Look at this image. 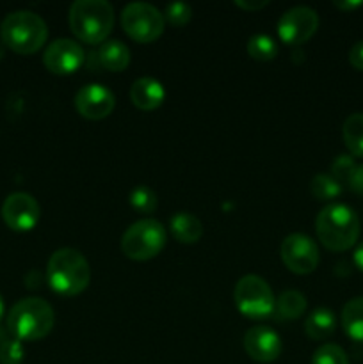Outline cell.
Returning a JSON list of instances; mask_svg holds the SVG:
<instances>
[{
  "mask_svg": "<svg viewBox=\"0 0 363 364\" xmlns=\"http://www.w3.org/2000/svg\"><path fill=\"white\" fill-rule=\"evenodd\" d=\"M46 281L56 294L75 297L88 288L91 281V267L77 249H57L46 263Z\"/></svg>",
  "mask_w": 363,
  "mask_h": 364,
  "instance_id": "cell-2",
  "label": "cell"
},
{
  "mask_svg": "<svg viewBox=\"0 0 363 364\" xmlns=\"http://www.w3.org/2000/svg\"><path fill=\"white\" fill-rule=\"evenodd\" d=\"M2 43L21 55L36 53L48 39V27L39 14L32 11H13L0 25Z\"/></svg>",
  "mask_w": 363,
  "mask_h": 364,
  "instance_id": "cell-5",
  "label": "cell"
},
{
  "mask_svg": "<svg viewBox=\"0 0 363 364\" xmlns=\"http://www.w3.org/2000/svg\"><path fill=\"white\" fill-rule=\"evenodd\" d=\"M121 27L137 43H153L166 27L164 13L149 2H130L121 11Z\"/></svg>",
  "mask_w": 363,
  "mask_h": 364,
  "instance_id": "cell-8",
  "label": "cell"
},
{
  "mask_svg": "<svg viewBox=\"0 0 363 364\" xmlns=\"http://www.w3.org/2000/svg\"><path fill=\"white\" fill-rule=\"evenodd\" d=\"M130 205L132 208L137 210L141 213H153L157 210V194L146 185H137L134 191L130 192Z\"/></svg>",
  "mask_w": 363,
  "mask_h": 364,
  "instance_id": "cell-24",
  "label": "cell"
},
{
  "mask_svg": "<svg viewBox=\"0 0 363 364\" xmlns=\"http://www.w3.org/2000/svg\"><path fill=\"white\" fill-rule=\"evenodd\" d=\"M335 6L342 11H352V9H356V7H362L363 2L362 0H337V2H335Z\"/></svg>",
  "mask_w": 363,
  "mask_h": 364,
  "instance_id": "cell-32",
  "label": "cell"
},
{
  "mask_svg": "<svg viewBox=\"0 0 363 364\" xmlns=\"http://www.w3.org/2000/svg\"><path fill=\"white\" fill-rule=\"evenodd\" d=\"M342 137L349 149V155L363 159V112H354L344 121Z\"/></svg>",
  "mask_w": 363,
  "mask_h": 364,
  "instance_id": "cell-21",
  "label": "cell"
},
{
  "mask_svg": "<svg viewBox=\"0 0 363 364\" xmlns=\"http://www.w3.org/2000/svg\"><path fill=\"white\" fill-rule=\"evenodd\" d=\"M169 231L182 244H196L203 235V224L194 213L177 212L169 219Z\"/></svg>",
  "mask_w": 363,
  "mask_h": 364,
  "instance_id": "cell-17",
  "label": "cell"
},
{
  "mask_svg": "<svg viewBox=\"0 0 363 364\" xmlns=\"http://www.w3.org/2000/svg\"><path fill=\"white\" fill-rule=\"evenodd\" d=\"M166 228L160 220L146 217L127 228L121 237V251L134 262H146L159 255L166 245Z\"/></svg>",
  "mask_w": 363,
  "mask_h": 364,
  "instance_id": "cell-6",
  "label": "cell"
},
{
  "mask_svg": "<svg viewBox=\"0 0 363 364\" xmlns=\"http://www.w3.org/2000/svg\"><path fill=\"white\" fill-rule=\"evenodd\" d=\"M310 364H349V358L342 347L335 343H324L313 352Z\"/></svg>",
  "mask_w": 363,
  "mask_h": 364,
  "instance_id": "cell-25",
  "label": "cell"
},
{
  "mask_svg": "<svg viewBox=\"0 0 363 364\" xmlns=\"http://www.w3.org/2000/svg\"><path fill=\"white\" fill-rule=\"evenodd\" d=\"M68 23L82 43L102 45L112 32L114 7L107 0H75L70 6Z\"/></svg>",
  "mask_w": 363,
  "mask_h": 364,
  "instance_id": "cell-3",
  "label": "cell"
},
{
  "mask_svg": "<svg viewBox=\"0 0 363 364\" xmlns=\"http://www.w3.org/2000/svg\"><path fill=\"white\" fill-rule=\"evenodd\" d=\"M4 309H6V306H4V299H2V295H0V318L4 316Z\"/></svg>",
  "mask_w": 363,
  "mask_h": 364,
  "instance_id": "cell-34",
  "label": "cell"
},
{
  "mask_svg": "<svg viewBox=\"0 0 363 364\" xmlns=\"http://www.w3.org/2000/svg\"><path fill=\"white\" fill-rule=\"evenodd\" d=\"M319 28V14L310 6H294L278 20V34L287 45H302Z\"/></svg>",
  "mask_w": 363,
  "mask_h": 364,
  "instance_id": "cell-10",
  "label": "cell"
},
{
  "mask_svg": "<svg viewBox=\"0 0 363 364\" xmlns=\"http://www.w3.org/2000/svg\"><path fill=\"white\" fill-rule=\"evenodd\" d=\"M98 63L103 70L109 71H123L125 68L130 64V50L120 39H107L100 45L98 52Z\"/></svg>",
  "mask_w": 363,
  "mask_h": 364,
  "instance_id": "cell-16",
  "label": "cell"
},
{
  "mask_svg": "<svg viewBox=\"0 0 363 364\" xmlns=\"http://www.w3.org/2000/svg\"><path fill=\"white\" fill-rule=\"evenodd\" d=\"M244 348L249 358L256 363H273L283 350L280 334L267 326L251 327L244 334Z\"/></svg>",
  "mask_w": 363,
  "mask_h": 364,
  "instance_id": "cell-14",
  "label": "cell"
},
{
  "mask_svg": "<svg viewBox=\"0 0 363 364\" xmlns=\"http://www.w3.org/2000/svg\"><path fill=\"white\" fill-rule=\"evenodd\" d=\"M354 169H356L354 156L349 155V153H342V155H338L337 159L333 160V164H331L330 174L335 178V180L340 181V183H347Z\"/></svg>",
  "mask_w": 363,
  "mask_h": 364,
  "instance_id": "cell-27",
  "label": "cell"
},
{
  "mask_svg": "<svg viewBox=\"0 0 363 364\" xmlns=\"http://www.w3.org/2000/svg\"><path fill=\"white\" fill-rule=\"evenodd\" d=\"M306 297L298 290H285L280 297L276 299L274 313L276 320H295L302 316L306 311Z\"/></svg>",
  "mask_w": 363,
  "mask_h": 364,
  "instance_id": "cell-20",
  "label": "cell"
},
{
  "mask_svg": "<svg viewBox=\"0 0 363 364\" xmlns=\"http://www.w3.org/2000/svg\"><path fill=\"white\" fill-rule=\"evenodd\" d=\"M352 259H354V265L358 267L363 272V242L354 249V255H352Z\"/></svg>",
  "mask_w": 363,
  "mask_h": 364,
  "instance_id": "cell-33",
  "label": "cell"
},
{
  "mask_svg": "<svg viewBox=\"0 0 363 364\" xmlns=\"http://www.w3.org/2000/svg\"><path fill=\"white\" fill-rule=\"evenodd\" d=\"M337 329V316L330 308H315L305 320L306 336L315 341L330 338Z\"/></svg>",
  "mask_w": 363,
  "mask_h": 364,
  "instance_id": "cell-18",
  "label": "cell"
},
{
  "mask_svg": "<svg viewBox=\"0 0 363 364\" xmlns=\"http://www.w3.org/2000/svg\"><path fill=\"white\" fill-rule=\"evenodd\" d=\"M347 185H349V188H351L352 192L363 196V164L356 166V169L352 171L351 178H349Z\"/></svg>",
  "mask_w": 363,
  "mask_h": 364,
  "instance_id": "cell-30",
  "label": "cell"
},
{
  "mask_svg": "<svg viewBox=\"0 0 363 364\" xmlns=\"http://www.w3.org/2000/svg\"><path fill=\"white\" fill-rule=\"evenodd\" d=\"M235 6L244 11H260L269 6V0H235Z\"/></svg>",
  "mask_w": 363,
  "mask_h": 364,
  "instance_id": "cell-31",
  "label": "cell"
},
{
  "mask_svg": "<svg viewBox=\"0 0 363 364\" xmlns=\"http://www.w3.org/2000/svg\"><path fill=\"white\" fill-rule=\"evenodd\" d=\"M319 242L335 252L354 247L359 238V219L351 206L344 203H330L315 219Z\"/></svg>",
  "mask_w": 363,
  "mask_h": 364,
  "instance_id": "cell-1",
  "label": "cell"
},
{
  "mask_svg": "<svg viewBox=\"0 0 363 364\" xmlns=\"http://www.w3.org/2000/svg\"><path fill=\"white\" fill-rule=\"evenodd\" d=\"M248 53L255 60H273L278 55V45L269 34H255L248 39Z\"/></svg>",
  "mask_w": 363,
  "mask_h": 364,
  "instance_id": "cell-23",
  "label": "cell"
},
{
  "mask_svg": "<svg viewBox=\"0 0 363 364\" xmlns=\"http://www.w3.org/2000/svg\"><path fill=\"white\" fill-rule=\"evenodd\" d=\"M281 262L285 263L290 272L305 276V274H312L317 269L320 259L319 247H317L315 240L310 238L305 233H292L281 242L280 247Z\"/></svg>",
  "mask_w": 363,
  "mask_h": 364,
  "instance_id": "cell-9",
  "label": "cell"
},
{
  "mask_svg": "<svg viewBox=\"0 0 363 364\" xmlns=\"http://www.w3.org/2000/svg\"><path fill=\"white\" fill-rule=\"evenodd\" d=\"M233 301L238 311L248 318L262 320L274 313L276 297L263 277L248 274L235 284Z\"/></svg>",
  "mask_w": 363,
  "mask_h": 364,
  "instance_id": "cell-7",
  "label": "cell"
},
{
  "mask_svg": "<svg viewBox=\"0 0 363 364\" xmlns=\"http://www.w3.org/2000/svg\"><path fill=\"white\" fill-rule=\"evenodd\" d=\"M349 63L352 64V68L363 71V39L351 46V50H349Z\"/></svg>",
  "mask_w": 363,
  "mask_h": 364,
  "instance_id": "cell-29",
  "label": "cell"
},
{
  "mask_svg": "<svg viewBox=\"0 0 363 364\" xmlns=\"http://www.w3.org/2000/svg\"><path fill=\"white\" fill-rule=\"evenodd\" d=\"M342 327L351 340L363 343V297L345 302L342 309Z\"/></svg>",
  "mask_w": 363,
  "mask_h": 364,
  "instance_id": "cell-19",
  "label": "cell"
},
{
  "mask_svg": "<svg viewBox=\"0 0 363 364\" xmlns=\"http://www.w3.org/2000/svg\"><path fill=\"white\" fill-rule=\"evenodd\" d=\"M4 223L13 231H31L41 217V206L27 192H13L2 205Z\"/></svg>",
  "mask_w": 363,
  "mask_h": 364,
  "instance_id": "cell-11",
  "label": "cell"
},
{
  "mask_svg": "<svg viewBox=\"0 0 363 364\" xmlns=\"http://www.w3.org/2000/svg\"><path fill=\"white\" fill-rule=\"evenodd\" d=\"M84 60L85 52L82 45L70 38L53 39L43 53V63L46 70L56 75L75 73L84 64Z\"/></svg>",
  "mask_w": 363,
  "mask_h": 364,
  "instance_id": "cell-12",
  "label": "cell"
},
{
  "mask_svg": "<svg viewBox=\"0 0 363 364\" xmlns=\"http://www.w3.org/2000/svg\"><path fill=\"white\" fill-rule=\"evenodd\" d=\"M25 358V350L21 341L9 338L0 343V364H21Z\"/></svg>",
  "mask_w": 363,
  "mask_h": 364,
  "instance_id": "cell-28",
  "label": "cell"
},
{
  "mask_svg": "<svg viewBox=\"0 0 363 364\" xmlns=\"http://www.w3.org/2000/svg\"><path fill=\"white\" fill-rule=\"evenodd\" d=\"M310 192L319 201H333L342 194V183L330 173H319L310 181Z\"/></svg>",
  "mask_w": 363,
  "mask_h": 364,
  "instance_id": "cell-22",
  "label": "cell"
},
{
  "mask_svg": "<svg viewBox=\"0 0 363 364\" xmlns=\"http://www.w3.org/2000/svg\"><path fill=\"white\" fill-rule=\"evenodd\" d=\"M75 107H77L78 114L85 119H105L107 116L112 114L114 107H116V96L107 85L91 82V84L82 85L77 91Z\"/></svg>",
  "mask_w": 363,
  "mask_h": 364,
  "instance_id": "cell-13",
  "label": "cell"
},
{
  "mask_svg": "<svg viewBox=\"0 0 363 364\" xmlns=\"http://www.w3.org/2000/svg\"><path fill=\"white\" fill-rule=\"evenodd\" d=\"M56 323L53 309L45 299L25 297L7 313V331L18 341H38L48 336Z\"/></svg>",
  "mask_w": 363,
  "mask_h": 364,
  "instance_id": "cell-4",
  "label": "cell"
},
{
  "mask_svg": "<svg viewBox=\"0 0 363 364\" xmlns=\"http://www.w3.org/2000/svg\"><path fill=\"white\" fill-rule=\"evenodd\" d=\"M130 100L137 109L155 110L166 100V89L157 78L141 77L130 87Z\"/></svg>",
  "mask_w": 363,
  "mask_h": 364,
  "instance_id": "cell-15",
  "label": "cell"
},
{
  "mask_svg": "<svg viewBox=\"0 0 363 364\" xmlns=\"http://www.w3.org/2000/svg\"><path fill=\"white\" fill-rule=\"evenodd\" d=\"M164 18L174 27H182L191 21L192 7L187 2H171L164 9Z\"/></svg>",
  "mask_w": 363,
  "mask_h": 364,
  "instance_id": "cell-26",
  "label": "cell"
}]
</instances>
